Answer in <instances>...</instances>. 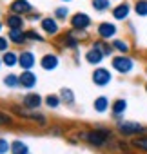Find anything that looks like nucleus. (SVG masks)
Listing matches in <instances>:
<instances>
[{"instance_id": "obj_1", "label": "nucleus", "mask_w": 147, "mask_h": 154, "mask_svg": "<svg viewBox=\"0 0 147 154\" xmlns=\"http://www.w3.org/2000/svg\"><path fill=\"white\" fill-rule=\"evenodd\" d=\"M78 138L84 140L86 143L96 147V149H102V147L109 145L111 141H114L113 131H111V129H105V127H96V129L82 131V132H78Z\"/></svg>"}, {"instance_id": "obj_2", "label": "nucleus", "mask_w": 147, "mask_h": 154, "mask_svg": "<svg viewBox=\"0 0 147 154\" xmlns=\"http://www.w3.org/2000/svg\"><path fill=\"white\" fill-rule=\"evenodd\" d=\"M116 131L124 138H134V136H140V134H147V127H143L138 122H127V120L118 122L116 123Z\"/></svg>"}, {"instance_id": "obj_3", "label": "nucleus", "mask_w": 147, "mask_h": 154, "mask_svg": "<svg viewBox=\"0 0 147 154\" xmlns=\"http://www.w3.org/2000/svg\"><path fill=\"white\" fill-rule=\"evenodd\" d=\"M11 111H13V114H17L18 118L27 120V122H33V123H36L38 127H45V125H47V118H45L44 114H40L38 111H29V109H26V107H22V105H13Z\"/></svg>"}, {"instance_id": "obj_4", "label": "nucleus", "mask_w": 147, "mask_h": 154, "mask_svg": "<svg viewBox=\"0 0 147 154\" xmlns=\"http://www.w3.org/2000/svg\"><path fill=\"white\" fill-rule=\"evenodd\" d=\"M134 65L136 63H134L133 56H129V54H116V56L111 58V67L118 74H129V72H133Z\"/></svg>"}, {"instance_id": "obj_5", "label": "nucleus", "mask_w": 147, "mask_h": 154, "mask_svg": "<svg viewBox=\"0 0 147 154\" xmlns=\"http://www.w3.org/2000/svg\"><path fill=\"white\" fill-rule=\"evenodd\" d=\"M69 24H71V29H77V31H87L91 26H93V20L87 13H75L71 18H69Z\"/></svg>"}, {"instance_id": "obj_6", "label": "nucleus", "mask_w": 147, "mask_h": 154, "mask_svg": "<svg viewBox=\"0 0 147 154\" xmlns=\"http://www.w3.org/2000/svg\"><path fill=\"white\" fill-rule=\"evenodd\" d=\"M91 80H93L95 85L105 87V85H109V84L113 82V72H111L107 67H96V69L93 71V74H91Z\"/></svg>"}, {"instance_id": "obj_7", "label": "nucleus", "mask_w": 147, "mask_h": 154, "mask_svg": "<svg viewBox=\"0 0 147 154\" xmlns=\"http://www.w3.org/2000/svg\"><path fill=\"white\" fill-rule=\"evenodd\" d=\"M96 35H98L100 40L109 42V40H114V36L118 35V27L113 22H100L96 26Z\"/></svg>"}, {"instance_id": "obj_8", "label": "nucleus", "mask_w": 147, "mask_h": 154, "mask_svg": "<svg viewBox=\"0 0 147 154\" xmlns=\"http://www.w3.org/2000/svg\"><path fill=\"white\" fill-rule=\"evenodd\" d=\"M8 11L15 13V15H20V17H27V15L33 13V6L27 2V0H13V2L8 6Z\"/></svg>"}, {"instance_id": "obj_9", "label": "nucleus", "mask_w": 147, "mask_h": 154, "mask_svg": "<svg viewBox=\"0 0 147 154\" xmlns=\"http://www.w3.org/2000/svg\"><path fill=\"white\" fill-rule=\"evenodd\" d=\"M40 27H42L44 35H47V36H51V38L60 33V24H58V20H56L55 17H44L42 22H40Z\"/></svg>"}, {"instance_id": "obj_10", "label": "nucleus", "mask_w": 147, "mask_h": 154, "mask_svg": "<svg viewBox=\"0 0 147 154\" xmlns=\"http://www.w3.org/2000/svg\"><path fill=\"white\" fill-rule=\"evenodd\" d=\"M18 53H20V56H18V65L22 67V71H31V69L36 65V56H35V53L29 51V49H22V51H18Z\"/></svg>"}, {"instance_id": "obj_11", "label": "nucleus", "mask_w": 147, "mask_h": 154, "mask_svg": "<svg viewBox=\"0 0 147 154\" xmlns=\"http://www.w3.org/2000/svg\"><path fill=\"white\" fill-rule=\"evenodd\" d=\"M131 11H133V8H131V4H129V2H120L118 6H114V8L111 9V15H113V18H114V20L124 22V20H127V18H129Z\"/></svg>"}, {"instance_id": "obj_12", "label": "nucleus", "mask_w": 147, "mask_h": 154, "mask_svg": "<svg viewBox=\"0 0 147 154\" xmlns=\"http://www.w3.org/2000/svg\"><path fill=\"white\" fill-rule=\"evenodd\" d=\"M44 103V100H42V96L38 94V93H27V94H24V98H22V107H26V109H29V111H36L40 105Z\"/></svg>"}, {"instance_id": "obj_13", "label": "nucleus", "mask_w": 147, "mask_h": 154, "mask_svg": "<svg viewBox=\"0 0 147 154\" xmlns=\"http://www.w3.org/2000/svg\"><path fill=\"white\" fill-rule=\"evenodd\" d=\"M18 76H20V87H24V89H27V91H31V89L36 87V84H38V76H36L33 71H22Z\"/></svg>"}, {"instance_id": "obj_14", "label": "nucleus", "mask_w": 147, "mask_h": 154, "mask_svg": "<svg viewBox=\"0 0 147 154\" xmlns=\"http://www.w3.org/2000/svg\"><path fill=\"white\" fill-rule=\"evenodd\" d=\"M104 58H105V54L102 53V49H98V47H95V45H91V47L86 51V62H87L89 65H100V63L104 62Z\"/></svg>"}, {"instance_id": "obj_15", "label": "nucleus", "mask_w": 147, "mask_h": 154, "mask_svg": "<svg viewBox=\"0 0 147 154\" xmlns=\"http://www.w3.org/2000/svg\"><path fill=\"white\" fill-rule=\"evenodd\" d=\"M58 65H60V58H58L55 53H45V54L40 58V67H42L44 71H55Z\"/></svg>"}, {"instance_id": "obj_16", "label": "nucleus", "mask_w": 147, "mask_h": 154, "mask_svg": "<svg viewBox=\"0 0 147 154\" xmlns=\"http://www.w3.org/2000/svg\"><path fill=\"white\" fill-rule=\"evenodd\" d=\"M4 24L8 26V29H24L26 26V17L15 15V13H8L4 18Z\"/></svg>"}, {"instance_id": "obj_17", "label": "nucleus", "mask_w": 147, "mask_h": 154, "mask_svg": "<svg viewBox=\"0 0 147 154\" xmlns=\"http://www.w3.org/2000/svg\"><path fill=\"white\" fill-rule=\"evenodd\" d=\"M8 38L13 45H24L27 42L26 38V29H9L8 31Z\"/></svg>"}, {"instance_id": "obj_18", "label": "nucleus", "mask_w": 147, "mask_h": 154, "mask_svg": "<svg viewBox=\"0 0 147 154\" xmlns=\"http://www.w3.org/2000/svg\"><path fill=\"white\" fill-rule=\"evenodd\" d=\"M125 111H127V100L116 98V100L111 103V112H113V116H114L116 120H120V118L125 114Z\"/></svg>"}, {"instance_id": "obj_19", "label": "nucleus", "mask_w": 147, "mask_h": 154, "mask_svg": "<svg viewBox=\"0 0 147 154\" xmlns=\"http://www.w3.org/2000/svg\"><path fill=\"white\" fill-rule=\"evenodd\" d=\"M131 149L138 150V152H143L147 154V134H140V136H134L131 141H129Z\"/></svg>"}, {"instance_id": "obj_20", "label": "nucleus", "mask_w": 147, "mask_h": 154, "mask_svg": "<svg viewBox=\"0 0 147 154\" xmlns=\"http://www.w3.org/2000/svg\"><path fill=\"white\" fill-rule=\"evenodd\" d=\"M62 45L67 47V49H77L80 45V40L73 35V31H67V33L62 35Z\"/></svg>"}, {"instance_id": "obj_21", "label": "nucleus", "mask_w": 147, "mask_h": 154, "mask_svg": "<svg viewBox=\"0 0 147 154\" xmlns=\"http://www.w3.org/2000/svg\"><path fill=\"white\" fill-rule=\"evenodd\" d=\"M111 44H113L114 51H116V53H120V54H129V53H131V44H129L127 40L114 38V40H111Z\"/></svg>"}, {"instance_id": "obj_22", "label": "nucleus", "mask_w": 147, "mask_h": 154, "mask_svg": "<svg viewBox=\"0 0 147 154\" xmlns=\"http://www.w3.org/2000/svg\"><path fill=\"white\" fill-rule=\"evenodd\" d=\"M18 56H20V53L18 51H8V53H4L2 54V62H4V65H8V67H17L18 65Z\"/></svg>"}, {"instance_id": "obj_23", "label": "nucleus", "mask_w": 147, "mask_h": 154, "mask_svg": "<svg viewBox=\"0 0 147 154\" xmlns=\"http://www.w3.org/2000/svg\"><path fill=\"white\" fill-rule=\"evenodd\" d=\"M93 107H95V111H96V112H100V114L107 112V111H109V107H111L109 98H107V96H98V98H95Z\"/></svg>"}, {"instance_id": "obj_24", "label": "nucleus", "mask_w": 147, "mask_h": 154, "mask_svg": "<svg viewBox=\"0 0 147 154\" xmlns=\"http://www.w3.org/2000/svg\"><path fill=\"white\" fill-rule=\"evenodd\" d=\"M60 98H62V103H65L67 107L75 105V93H73L69 87H62L60 89Z\"/></svg>"}, {"instance_id": "obj_25", "label": "nucleus", "mask_w": 147, "mask_h": 154, "mask_svg": "<svg viewBox=\"0 0 147 154\" xmlns=\"http://www.w3.org/2000/svg\"><path fill=\"white\" fill-rule=\"evenodd\" d=\"M91 45L102 49V53H104L105 56H113V53H116L114 47H113V44H111V42H105V40H96V42H93Z\"/></svg>"}, {"instance_id": "obj_26", "label": "nucleus", "mask_w": 147, "mask_h": 154, "mask_svg": "<svg viewBox=\"0 0 147 154\" xmlns=\"http://www.w3.org/2000/svg\"><path fill=\"white\" fill-rule=\"evenodd\" d=\"M11 154H29V147L22 140H13L11 141Z\"/></svg>"}, {"instance_id": "obj_27", "label": "nucleus", "mask_w": 147, "mask_h": 154, "mask_svg": "<svg viewBox=\"0 0 147 154\" xmlns=\"http://www.w3.org/2000/svg\"><path fill=\"white\" fill-rule=\"evenodd\" d=\"M4 85L9 87V89H17V87H20V76L15 74V72L6 74V76H4Z\"/></svg>"}, {"instance_id": "obj_28", "label": "nucleus", "mask_w": 147, "mask_h": 154, "mask_svg": "<svg viewBox=\"0 0 147 154\" xmlns=\"http://www.w3.org/2000/svg\"><path fill=\"white\" fill-rule=\"evenodd\" d=\"M91 6H93V9L98 11V13H105V11L113 9V8H111V0H91Z\"/></svg>"}, {"instance_id": "obj_29", "label": "nucleus", "mask_w": 147, "mask_h": 154, "mask_svg": "<svg viewBox=\"0 0 147 154\" xmlns=\"http://www.w3.org/2000/svg\"><path fill=\"white\" fill-rule=\"evenodd\" d=\"M44 103L49 109H58L60 103H62V98H60V94H47L45 100H44Z\"/></svg>"}, {"instance_id": "obj_30", "label": "nucleus", "mask_w": 147, "mask_h": 154, "mask_svg": "<svg viewBox=\"0 0 147 154\" xmlns=\"http://www.w3.org/2000/svg\"><path fill=\"white\" fill-rule=\"evenodd\" d=\"M133 11L138 17H147V0H136L133 6Z\"/></svg>"}, {"instance_id": "obj_31", "label": "nucleus", "mask_w": 147, "mask_h": 154, "mask_svg": "<svg viewBox=\"0 0 147 154\" xmlns=\"http://www.w3.org/2000/svg\"><path fill=\"white\" fill-rule=\"evenodd\" d=\"M55 18H56L58 22H65L67 18H71V17H69V9H67L65 6L56 8V9H55Z\"/></svg>"}, {"instance_id": "obj_32", "label": "nucleus", "mask_w": 147, "mask_h": 154, "mask_svg": "<svg viewBox=\"0 0 147 154\" xmlns=\"http://www.w3.org/2000/svg\"><path fill=\"white\" fill-rule=\"evenodd\" d=\"M15 123V118L9 114V112H4V111H0V127H9Z\"/></svg>"}, {"instance_id": "obj_33", "label": "nucleus", "mask_w": 147, "mask_h": 154, "mask_svg": "<svg viewBox=\"0 0 147 154\" xmlns=\"http://www.w3.org/2000/svg\"><path fill=\"white\" fill-rule=\"evenodd\" d=\"M26 38H27V42H44L45 38L40 35V33H36L35 29H26Z\"/></svg>"}, {"instance_id": "obj_34", "label": "nucleus", "mask_w": 147, "mask_h": 154, "mask_svg": "<svg viewBox=\"0 0 147 154\" xmlns=\"http://www.w3.org/2000/svg\"><path fill=\"white\" fill-rule=\"evenodd\" d=\"M9 45H11L9 38L0 35V53H2V54H4V53H8V51H9Z\"/></svg>"}, {"instance_id": "obj_35", "label": "nucleus", "mask_w": 147, "mask_h": 154, "mask_svg": "<svg viewBox=\"0 0 147 154\" xmlns=\"http://www.w3.org/2000/svg\"><path fill=\"white\" fill-rule=\"evenodd\" d=\"M11 152V143L6 138H0V154H8Z\"/></svg>"}, {"instance_id": "obj_36", "label": "nucleus", "mask_w": 147, "mask_h": 154, "mask_svg": "<svg viewBox=\"0 0 147 154\" xmlns=\"http://www.w3.org/2000/svg\"><path fill=\"white\" fill-rule=\"evenodd\" d=\"M42 15L40 13H31V15H27V20H31V22H42Z\"/></svg>"}, {"instance_id": "obj_37", "label": "nucleus", "mask_w": 147, "mask_h": 154, "mask_svg": "<svg viewBox=\"0 0 147 154\" xmlns=\"http://www.w3.org/2000/svg\"><path fill=\"white\" fill-rule=\"evenodd\" d=\"M4 26H6V24H4L2 20H0V31H2V29H4Z\"/></svg>"}, {"instance_id": "obj_38", "label": "nucleus", "mask_w": 147, "mask_h": 154, "mask_svg": "<svg viewBox=\"0 0 147 154\" xmlns=\"http://www.w3.org/2000/svg\"><path fill=\"white\" fill-rule=\"evenodd\" d=\"M4 65V62H2V56H0V67H2Z\"/></svg>"}, {"instance_id": "obj_39", "label": "nucleus", "mask_w": 147, "mask_h": 154, "mask_svg": "<svg viewBox=\"0 0 147 154\" xmlns=\"http://www.w3.org/2000/svg\"><path fill=\"white\" fill-rule=\"evenodd\" d=\"M143 89H145V93H147V82H145V85H143Z\"/></svg>"}, {"instance_id": "obj_40", "label": "nucleus", "mask_w": 147, "mask_h": 154, "mask_svg": "<svg viewBox=\"0 0 147 154\" xmlns=\"http://www.w3.org/2000/svg\"><path fill=\"white\" fill-rule=\"evenodd\" d=\"M62 2H71V0H62Z\"/></svg>"}, {"instance_id": "obj_41", "label": "nucleus", "mask_w": 147, "mask_h": 154, "mask_svg": "<svg viewBox=\"0 0 147 154\" xmlns=\"http://www.w3.org/2000/svg\"><path fill=\"white\" fill-rule=\"evenodd\" d=\"M145 72H147V63H145Z\"/></svg>"}, {"instance_id": "obj_42", "label": "nucleus", "mask_w": 147, "mask_h": 154, "mask_svg": "<svg viewBox=\"0 0 147 154\" xmlns=\"http://www.w3.org/2000/svg\"><path fill=\"white\" fill-rule=\"evenodd\" d=\"M0 15H2V11H0Z\"/></svg>"}]
</instances>
